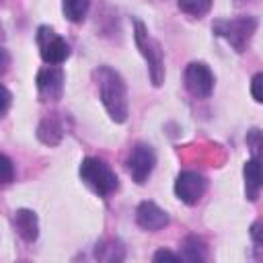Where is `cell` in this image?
<instances>
[{
	"label": "cell",
	"mask_w": 263,
	"mask_h": 263,
	"mask_svg": "<svg viewBox=\"0 0 263 263\" xmlns=\"http://www.w3.org/2000/svg\"><path fill=\"white\" fill-rule=\"evenodd\" d=\"M95 82L99 88V97L103 107L107 109L109 117L115 123H123L127 119V86L121 78V74L117 70H113L111 66H99L95 72Z\"/></svg>",
	"instance_id": "6da1fadb"
},
{
	"label": "cell",
	"mask_w": 263,
	"mask_h": 263,
	"mask_svg": "<svg viewBox=\"0 0 263 263\" xmlns=\"http://www.w3.org/2000/svg\"><path fill=\"white\" fill-rule=\"evenodd\" d=\"M257 18L255 16H234V18H216L212 23V31L216 37L224 39L236 53H242L249 47L251 37L257 31Z\"/></svg>",
	"instance_id": "7a4b0ae2"
},
{
	"label": "cell",
	"mask_w": 263,
	"mask_h": 263,
	"mask_svg": "<svg viewBox=\"0 0 263 263\" xmlns=\"http://www.w3.org/2000/svg\"><path fill=\"white\" fill-rule=\"evenodd\" d=\"M134 41L140 49V53L144 55L146 64H148V74L154 86H160L164 80V53H162V45L148 33L146 25L142 21H134Z\"/></svg>",
	"instance_id": "3957f363"
},
{
	"label": "cell",
	"mask_w": 263,
	"mask_h": 263,
	"mask_svg": "<svg viewBox=\"0 0 263 263\" xmlns=\"http://www.w3.org/2000/svg\"><path fill=\"white\" fill-rule=\"evenodd\" d=\"M78 173H80V179H82L97 195H101V197L111 195V193L119 187L117 175H115L113 168H111L105 160H101V158H92V156L84 158V160L80 162Z\"/></svg>",
	"instance_id": "277c9868"
},
{
	"label": "cell",
	"mask_w": 263,
	"mask_h": 263,
	"mask_svg": "<svg viewBox=\"0 0 263 263\" xmlns=\"http://www.w3.org/2000/svg\"><path fill=\"white\" fill-rule=\"evenodd\" d=\"M37 45L41 51V58L45 64L60 66L70 58V45L64 37H60L51 27L43 25L37 29Z\"/></svg>",
	"instance_id": "5b68a950"
},
{
	"label": "cell",
	"mask_w": 263,
	"mask_h": 263,
	"mask_svg": "<svg viewBox=\"0 0 263 263\" xmlns=\"http://www.w3.org/2000/svg\"><path fill=\"white\" fill-rule=\"evenodd\" d=\"M154 164H156V152H154V148L150 144H142V142L136 144L129 150L127 158H125V168H127L129 177L138 185L146 183V179L154 171Z\"/></svg>",
	"instance_id": "8992f818"
},
{
	"label": "cell",
	"mask_w": 263,
	"mask_h": 263,
	"mask_svg": "<svg viewBox=\"0 0 263 263\" xmlns=\"http://www.w3.org/2000/svg\"><path fill=\"white\" fill-rule=\"evenodd\" d=\"M183 80H185V88L189 90V95H193L195 99H208L214 90V72L210 70L208 64L203 62H191L187 68H185V74H183Z\"/></svg>",
	"instance_id": "52a82bcc"
},
{
	"label": "cell",
	"mask_w": 263,
	"mask_h": 263,
	"mask_svg": "<svg viewBox=\"0 0 263 263\" xmlns=\"http://www.w3.org/2000/svg\"><path fill=\"white\" fill-rule=\"evenodd\" d=\"M205 189L208 179L197 171H183L175 179V195L187 205H195L203 197Z\"/></svg>",
	"instance_id": "ba28073f"
},
{
	"label": "cell",
	"mask_w": 263,
	"mask_h": 263,
	"mask_svg": "<svg viewBox=\"0 0 263 263\" xmlns=\"http://www.w3.org/2000/svg\"><path fill=\"white\" fill-rule=\"evenodd\" d=\"M37 92L41 101H58L64 92V70L60 66H47L37 74Z\"/></svg>",
	"instance_id": "9c48e42d"
},
{
	"label": "cell",
	"mask_w": 263,
	"mask_h": 263,
	"mask_svg": "<svg viewBox=\"0 0 263 263\" xmlns=\"http://www.w3.org/2000/svg\"><path fill=\"white\" fill-rule=\"evenodd\" d=\"M136 222L144 230H160L168 224V214L158 208L154 201H142L136 208Z\"/></svg>",
	"instance_id": "30bf717a"
},
{
	"label": "cell",
	"mask_w": 263,
	"mask_h": 263,
	"mask_svg": "<svg viewBox=\"0 0 263 263\" xmlns=\"http://www.w3.org/2000/svg\"><path fill=\"white\" fill-rule=\"evenodd\" d=\"M242 177H245V193L247 199L255 201L259 191L263 189V158L251 156L245 166H242Z\"/></svg>",
	"instance_id": "8fae6325"
},
{
	"label": "cell",
	"mask_w": 263,
	"mask_h": 263,
	"mask_svg": "<svg viewBox=\"0 0 263 263\" xmlns=\"http://www.w3.org/2000/svg\"><path fill=\"white\" fill-rule=\"evenodd\" d=\"M12 222H14V228L21 234L23 240H27V242L37 240V236H39V220H37V214L33 210H25V208L16 210Z\"/></svg>",
	"instance_id": "7c38bea8"
},
{
	"label": "cell",
	"mask_w": 263,
	"mask_h": 263,
	"mask_svg": "<svg viewBox=\"0 0 263 263\" xmlns=\"http://www.w3.org/2000/svg\"><path fill=\"white\" fill-rule=\"evenodd\" d=\"M62 136H64V127H62V123H60V119L58 117H53V115H49V117H45L41 123H39V127H37V138L43 142V144H58L60 140H62Z\"/></svg>",
	"instance_id": "4fadbf2b"
},
{
	"label": "cell",
	"mask_w": 263,
	"mask_h": 263,
	"mask_svg": "<svg viewBox=\"0 0 263 263\" xmlns=\"http://www.w3.org/2000/svg\"><path fill=\"white\" fill-rule=\"evenodd\" d=\"M88 8H90V0H64L62 2V12L72 23H82L88 14Z\"/></svg>",
	"instance_id": "5bb4252c"
},
{
	"label": "cell",
	"mask_w": 263,
	"mask_h": 263,
	"mask_svg": "<svg viewBox=\"0 0 263 263\" xmlns=\"http://www.w3.org/2000/svg\"><path fill=\"white\" fill-rule=\"evenodd\" d=\"M181 12L193 18H201L212 10V0H177Z\"/></svg>",
	"instance_id": "9a60e30c"
},
{
	"label": "cell",
	"mask_w": 263,
	"mask_h": 263,
	"mask_svg": "<svg viewBox=\"0 0 263 263\" xmlns=\"http://www.w3.org/2000/svg\"><path fill=\"white\" fill-rule=\"evenodd\" d=\"M95 257L101 261H121L123 259V247L117 240H105V242L97 245Z\"/></svg>",
	"instance_id": "2e32d148"
},
{
	"label": "cell",
	"mask_w": 263,
	"mask_h": 263,
	"mask_svg": "<svg viewBox=\"0 0 263 263\" xmlns=\"http://www.w3.org/2000/svg\"><path fill=\"white\" fill-rule=\"evenodd\" d=\"M181 259L187 261H203L205 259V245L197 236H187L183 242V255Z\"/></svg>",
	"instance_id": "e0dca14e"
},
{
	"label": "cell",
	"mask_w": 263,
	"mask_h": 263,
	"mask_svg": "<svg viewBox=\"0 0 263 263\" xmlns=\"http://www.w3.org/2000/svg\"><path fill=\"white\" fill-rule=\"evenodd\" d=\"M249 150H251V156L255 158H263V129L259 127H251L247 132V138H245Z\"/></svg>",
	"instance_id": "ac0fdd59"
},
{
	"label": "cell",
	"mask_w": 263,
	"mask_h": 263,
	"mask_svg": "<svg viewBox=\"0 0 263 263\" xmlns=\"http://www.w3.org/2000/svg\"><path fill=\"white\" fill-rule=\"evenodd\" d=\"M249 232H251V240L255 245V257L263 259V220L255 222Z\"/></svg>",
	"instance_id": "d6986e66"
},
{
	"label": "cell",
	"mask_w": 263,
	"mask_h": 263,
	"mask_svg": "<svg viewBox=\"0 0 263 263\" xmlns=\"http://www.w3.org/2000/svg\"><path fill=\"white\" fill-rule=\"evenodd\" d=\"M251 95L257 103H263V72H257L251 78Z\"/></svg>",
	"instance_id": "ffe728a7"
},
{
	"label": "cell",
	"mask_w": 263,
	"mask_h": 263,
	"mask_svg": "<svg viewBox=\"0 0 263 263\" xmlns=\"http://www.w3.org/2000/svg\"><path fill=\"white\" fill-rule=\"evenodd\" d=\"M154 261H179L181 259V255H177V253H171V251H166V249H160V251H156L154 253V257H152Z\"/></svg>",
	"instance_id": "44dd1931"
},
{
	"label": "cell",
	"mask_w": 263,
	"mask_h": 263,
	"mask_svg": "<svg viewBox=\"0 0 263 263\" xmlns=\"http://www.w3.org/2000/svg\"><path fill=\"white\" fill-rule=\"evenodd\" d=\"M2 168H4V175H2V183H10L12 181V162L6 154H2Z\"/></svg>",
	"instance_id": "7402d4cb"
},
{
	"label": "cell",
	"mask_w": 263,
	"mask_h": 263,
	"mask_svg": "<svg viewBox=\"0 0 263 263\" xmlns=\"http://www.w3.org/2000/svg\"><path fill=\"white\" fill-rule=\"evenodd\" d=\"M8 107H10V92L6 86H2V111H0V115H6Z\"/></svg>",
	"instance_id": "603a6c76"
}]
</instances>
